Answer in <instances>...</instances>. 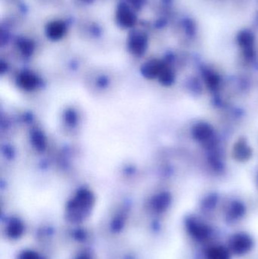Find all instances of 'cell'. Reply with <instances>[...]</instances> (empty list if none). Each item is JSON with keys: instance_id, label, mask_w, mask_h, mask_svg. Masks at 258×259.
I'll return each instance as SVG.
<instances>
[{"instance_id": "6da1fadb", "label": "cell", "mask_w": 258, "mask_h": 259, "mask_svg": "<svg viewBox=\"0 0 258 259\" xmlns=\"http://www.w3.org/2000/svg\"><path fill=\"white\" fill-rule=\"evenodd\" d=\"M94 205V197L89 190H83L77 193L67 206V218L71 222H81L89 216Z\"/></svg>"}, {"instance_id": "7a4b0ae2", "label": "cell", "mask_w": 258, "mask_h": 259, "mask_svg": "<svg viewBox=\"0 0 258 259\" xmlns=\"http://www.w3.org/2000/svg\"><path fill=\"white\" fill-rule=\"evenodd\" d=\"M251 238L245 233H237L229 240V248L237 254L247 252L252 247Z\"/></svg>"}, {"instance_id": "3957f363", "label": "cell", "mask_w": 258, "mask_h": 259, "mask_svg": "<svg viewBox=\"0 0 258 259\" xmlns=\"http://www.w3.org/2000/svg\"><path fill=\"white\" fill-rule=\"evenodd\" d=\"M117 19L119 23L124 27H131L135 23V16L126 5H120L117 10Z\"/></svg>"}, {"instance_id": "277c9868", "label": "cell", "mask_w": 258, "mask_h": 259, "mask_svg": "<svg viewBox=\"0 0 258 259\" xmlns=\"http://www.w3.org/2000/svg\"><path fill=\"white\" fill-rule=\"evenodd\" d=\"M25 226L23 222L18 218H13L7 227V233L12 239H19L23 235Z\"/></svg>"}, {"instance_id": "5b68a950", "label": "cell", "mask_w": 258, "mask_h": 259, "mask_svg": "<svg viewBox=\"0 0 258 259\" xmlns=\"http://www.w3.org/2000/svg\"><path fill=\"white\" fill-rule=\"evenodd\" d=\"M146 48V39L140 34H134L130 41V49L136 55H142Z\"/></svg>"}, {"instance_id": "8992f818", "label": "cell", "mask_w": 258, "mask_h": 259, "mask_svg": "<svg viewBox=\"0 0 258 259\" xmlns=\"http://www.w3.org/2000/svg\"><path fill=\"white\" fill-rule=\"evenodd\" d=\"M189 230L197 239H204L210 233L209 228L202 223L198 221H190L189 224Z\"/></svg>"}, {"instance_id": "52a82bcc", "label": "cell", "mask_w": 258, "mask_h": 259, "mask_svg": "<svg viewBox=\"0 0 258 259\" xmlns=\"http://www.w3.org/2000/svg\"><path fill=\"white\" fill-rule=\"evenodd\" d=\"M207 259H230V255L226 248L220 245H215L208 249Z\"/></svg>"}, {"instance_id": "ba28073f", "label": "cell", "mask_w": 258, "mask_h": 259, "mask_svg": "<svg viewBox=\"0 0 258 259\" xmlns=\"http://www.w3.org/2000/svg\"><path fill=\"white\" fill-rule=\"evenodd\" d=\"M170 200L171 199L168 194L162 193L154 198L152 202V208L157 212H162L168 208Z\"/></svg>"}, {"instance_id": "9c48e42d", "label": "cell", "mask_w": 258, "mask_h": 259, "mask_svg": "<svg viewBox=\"0 0 258 259\" xmlns=\"http://www.w3.org/2000/svg\"><path fill=\"white\" fill-rule=\"evenodd\" d=\"M164 67L157 62H151L146 64L143 69V73L146 77L153 78L156 76H159Z\"/></svg>"}, {"instance_id": "30bf717a", "label": "cell", "mask_w": 258, "mask_h": 259, "mask_svg": "<svg viewBox=\"0 0 258 259\" xmlns=\"http://www.w3.org/2000/svg\"><path fill=\"white\" fill-rule=\"evenodd\" d=\"M19 83L22 88L30 90L35 88L38 81H37V78L35 76L31 74L25 73L19 77Z\"/></svg>"}, {"instance_id": "8fae6325", "label": "cell", "mask_w": 258, "mask_h": 259, "mask_svg": "<svg viewBox=\"0 0 258 259\" xmlns=\"http://www.w3.org/2000/svg\"><path fill=\"white\" fill-rule=\"evenodd\" d=\"M47 33L50 38L57 40L62 37L65 33V25L61 22H54L49 25Z\"/></svg>"}, {"instance_id": "7c38bea8", "label": "cell", "mask_w": 258, "mask_h": 259, "mask_svg": "<svg viewBox=\"0 0 258 259\" xmlns=\"http://www.w3.org/2000/svg\"><path fill=\"white\" fill-rule=\"evenodd\" d=\"M212 134V130L207 124H200L195 129V136L200 141H204L210 138Z\"/></svg>"}, {"instance_id": "4fadbf2b", "label": "cell", "mask_w": 258, "mask_h": 259, "mask_svg": "<svg viewBox=\"0 0 258 259\" xmlns=\"http://www.w3.org/2000/svg\"><path fill=\"white\" fill-rule=\"evenodd\" d=\"M33 143L37 149H40L43 150L45 147V139L44 137L42 135V134L39 133V132H36L34 135H33Z\"/></svg>"}, {"instance_id": "5bb4252c", "label": "cell", "mask_w": 258, "mask_h": 259, "mask_svg": "<svg viewBox=\"0 0 258 259\" xmlns=\"http://www.w3.org/2000/svg\"><path fill=\"white\" fill-rule=\"evenodd\" d=\"M18 259H42L40 254L32 250H25L19 254Z\"/></svg>"}, {"instance_id": "9a60e30c", "label": "cell", "mask_w": 258, "mask_h": 259, "mask_svg": "<svg viewBox=\"0 0 258 259\" xmlns=\"http://www.w3.org/2000/svg\"><path fill=\"white\" fill-rule=\"evenodd\" d=\"M123 225H124V219L120 216H119L113 221L111 227H112L113 230H114V231H120L123 228Z\"/></svg>"}, {"instance_id": "2e32d148", "label": "cell", "mask_w": 258, "mask_h": 259, "mask_svg": "<svg viewBox=\"0 0 258 259\" xmlns=\"http://www.w3.org/2000/svg\"><path fill=\"white\" fill-rule=\"evenodd\" d=\"M21 47H22V51L25 53H31L33 49L31 43L29 41H25V40H24L23 43L21 44Z\"/></svg>"}, {"instance_id": "e0dca14e", "label": "cell", "mask_w": 258, "mask_h": 259, "mask_svg": "<svg viewBox=\"0 0 258 259\" xmlns=\"http://www.w3.org/2000/svg\"><path fill=\"white\" fill-rule=\"evenodd\" d=\"M129 1L136 8H140L143 5V0H129Z\"/></svg>"}, {"instance_id": "ac0fdd59", "label": "cell", "mask_w": 258, "mask_h": 259, "mask_svg": "<svg viewBox=\"0 0 258 259\" xmlns=\"http://www.w3.org/2000/svg\"><path fill=\"white\" fill-rule=\"evenodd\" d=\"M76 259H92L90 254L87 252H82L80 254L77 255V258Z\"/></svg>"}]
</instances>
